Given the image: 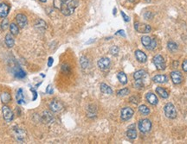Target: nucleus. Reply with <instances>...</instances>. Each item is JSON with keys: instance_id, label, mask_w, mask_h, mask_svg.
<instances>
[{"instance_id": "e433bc0d", "label": "nucleus", "mask_w": 187, "mask_h": 144, "mask_svg": "<svg viewBox=\"0 0 187 144\" xmlns=\"http://www.w3.org/2000/svg\"><path fill=\"white\" fill-rule=\"evenodd\" d=\"M156 46H157V42H156V41H155L154 39H152L151 44H150V46L147 48V49H149V50H152V49H154V48H156Z\"/></svg>"}, {"instance_id": "473e14b6", "label": "nucleus", "mask_w": 187, "mask_h": 144, "mask_svg": "<svg viewBox=\"0 0 187 144\" xmlns=\"http://www.w3.org/2000/svg\"><path fill=\"white\" fill-rule=\"evenodd\" d=\"M8 27H10L9 20L7 18H4L1 23V29H2V30H6L8 29Z\"/></svg>"}, {"instance_id": "a18cd8bd", "label": "nucleus", "mask_w": 187, "mask_h": 144, "mask_svg": "<svg viewBox=\"0 0 187 144\" xmlns=\"http://www.w3.org/2000/svg\"><path fill=\"white\" fill-rule=\"evenodd\" d=\"M39 1H40V2H42V3H45L47 0H39Z\"/></svg>"}, {"instance_id": "ea45409f", "label": "nucleus", "mask_w": 187, "mask_h": 144, "mask_svg": "<svg viewBox=\"0 0 187 144\" xmlns=\"http://www.w3.org/2000/svg\"><path fill=\"white\" fill-rule=\"evenodd\" d=\"M144 16H145L146 19H151L152 17V14L151 13L150 11H147V13L144 14Z\"/></svg>"}, {"instance_id": "a19ab883", "label": "nucleus", "mask_w": 187, "mask_h": 144, "mask_svg": "<svg viewBox=\"0 0 187 144\" xmlns=\"http://www.w3.org/2000/svg\"><path fill=\"white\" fill-rule=\"evenodd\" d=\"M121 16H123V18H124V20L126 21V22H129L130 21V19H129V17L126 15V14L124 13L123 11H121Z\"/></svg>"}, {"instance_id": "4468645a", "label": "nucleus", "mask_w": 187, "mask_h": 144, "mask_svg": "<svg viewBox=\"0 0 187 144\" xmlns=\"http://www.w3.org/2000/svg\"><path fill=\"white\" fill-rule=\"evenodd\" d=\"M146 99H147V102L152 105H156L158 104V102H159L158 98L156 97V95L152 93V92L147 93L146 95Z\"/></svg>"}, {"instance_id": "2f4dec72", "label": "nucleus", "mask_w": 187, "mask_h": 144, "mask_svg": "<svg viewBox=\"0 0 187 144\" xmlns=\"http://www.w3.org/2000/svg\"><path fill=\"white\" fill-rule=\"evenodd\" d=\"M134 86L136 88L138 89H141L144 87V82L142 79H135V83H134Z\"/></svg>"}, {"instance_id": "1a4fd4ad", "label": "nucleus", "mask_w": 187, "mask_h": 144, "mask_svg": "<svg viewBox=\"0 0 187 144\" xmlns=\"http://www.w3.org/2000/svg\"><path fill=\"white\" fill-rule=\"evenodd\" d=\"M50 110L52 112H59V111H61L63 110V105L59 100L53 99L50 102Z\"/></svg>"}, {"instance_id": "72a5a7b5", "label": "nucleus", "mask_w": 187, "mask_h": 144, "mask_svg": "<svg viewBox=\"0 0 187 144\" xmlns=\"http://www.w3.org/2000/svg\"><path fill=\"white\" fill-rule=\"evenodd\" d=\"M63 3V0H54L53 1L54 7H55L56 10L60 11V10H61V7H62Z\"/></svg>"}, {"instance_id": "412c9836", "label": "nucleus", "mask_w": 187, "mask_h": 144, "mask_svg": "<svg viewBox=\"0 0 187 144\" xmlns=\"http://www.w3.org/2000/svg\"><path fill=\"white\" fill-rule=\"evenodd\" d=\"M17 101L19 105L24 104V98L23 89H18V91L17 92Z\"/></svg>"}, {"instance_id": "58836bf2", "label": "nucleus", "mask_w": 187, "mask_h": 144, "mask_svg": "<svg viewBox=\"0 0 187 144\" xmlns=\"http://www.w3.org/2000/svg\"><path fill=\"white\" fill-rule=\"evenodd\" d=\"M182 69H183L184 72H186L187 73V60L183 61V63H182Z\"/></svg>"}, {"instance_id": "393cba45", "label": "nucleus", "mask_w": 187, "mask_h": 144, "mask_svg": "<svg viewBox=\"0 0 187 144\" xmlns=\"http://www.w3.org/2000/svg\"><path fill=\"white\" fill-rule=\"evenodd\" d=\"M15 76L18 79H24L26 76V73L22 68L19 67L15 71Z\"/></svg>"}, {"instance_id": "ddd939ff", "label": "nucleus", "mask_w": 187, "mask_h": 144, "mask_svg": "<svg viewBox=\"0 0 187 144\" xmlns=\"http://www.w3.org/2000/svg\"><path fill=\"white\" fill-rule=\"evenodd\" d=\"M171 79L175 85H178L183 81V76L178 71H174L171 73Z\"/></svg>"}, {"instance_id": "a211bd4d", "label": "nucleus", "mask_w": 187, "mask_h": 144, "mask_svg": "<svg viewBox=\"0 0 187 144\" xmlns=\"http://www.w3.org/2000/svg\"><path fill=\"white\" fill-rule=\"evenodd\" d=\"M101 91L102 93L104 94H107V95H111L113 94V90L111 89L110 86H108L107 84L105 83H102L101 84Z\"/></svg>"}, {"instance_id": "f704fd0d", "label": "nucleus", "mask_w": 187, "mask_h": 144, "mask_svg": "<svg viewBox=\"0 0 187 144\" xmlns=\"http://www.w3.org/2000/svg\"><path fill=\"white\" fill-rule=\"evenodd\" d=\"M62 72L63 73H65V74H69L71 73V68H70L69 65L63 64V65L62 66Z\"/></svg>"}, {"instance_id": "bb28decb", "label": "nucleus", "mask_w": 187, "mask_h": 144, "mask_svg": "<svg viewBox=\"0 0 187 144\" xmlns=\"http://www.w3.org/2000/svg\"><path fill=\"white\" fill-rule=\"evenodd\" d=\"M10 31H11L12 35L17 36L19 33V28H18V26L16 24L12 23V24H10Z\"/></svg>"}, {"instance_id": "f03ea898", "label": "nucleus", "mask_w": 187, "mask_h": 144, "mask_svg": "<svg viewBox=\"0 0 187 144\" xmlns=\"http://www.w3.org/2000/svg\"><path fill=\"white\" fill-rule=\"evenodd\" d=\"M164 111H165V115L170 119H174L177 117V111L176 109L174 107V105L171 103H168L165 105L164 107Z\"/></svg>"}, {"instance_id": "6e6552de", "label": "nucleus", "mask_w": 187, "mask_h": 144, "mask_svg": "<svg viewBox=\"0 0 187 144\" xmlns=\"http://www.w3.org/2000/svg\"><path fill=\"white\" fill-rule=\"evenodd\" d=\"M110 65H111V61L110 60L107 58V57H103V58H101L99 61H98V66L101 70L102 71H106L107 70L109 67H110Z\"/></svg>"}, {"instance_id": "5701e85b", "label": "nucleus", "mask_w": 187, "mask_h": 144, "mask_svg": "<svg viewBox=\"0 0 187 144\" xmlns=\"http://www.w3.org/2000/svg\"><path fill=\"white\" fill-rule=\"evenodd\" d=\"M156 92L160 96L161 98H167L169 97L168 92L165 89L162 88V87H157L156 88Z\"/></svg>"}, {"instance_id": "cd10ccee", "label": "nucleus", "mask_w": 187, "mask_h": 144, "mask_svg": "<svg viewBox=\"0 0 187 144\" xmlns=\"http://www.w3.org/2000/svg\"><path fill=\"white\" fill-rule=\"evenodd\" d=\"M80 64L82 69H86L88 66V60L86 56H81L80 59Z\"/></svg>"}, {"instance_id": "c85d7f7f", "label": "nucleus", "mask_w": 187, "mask_h": 144, "mask_svg": "<svg viewBox=\"0 0 187 144\" xmlns=\"http://www.w3.org/2000/svg\"><path fill=\"white\" fill-rule=\"evenodd\" d=\"M139 111L142 114V115H145V116H147L148 115L149 113H150V110H149V108L147 107V105H140V107H139Z\"/></svg>"}, {"instance_id": "7c9ffc66", "label": "nucleus", "mask_w": 187, "mask_h": 144, "mask_svg": "<svg viewBox=\"0 0 187 144\" xmlns=\"http://www.w3.org/2000/svg\"><path fill=\"white\" fill-rule=\"evenodd\" d=\"M167 48H168V49L171 52H175L178 49V45L175 42H173V41H169L167 43Z\"/></svg>"}, {"instance_id": "20e7f679", "label": "nucleus", "mask_w": 187, "mask_h": 144, "mask_svg": "<svg viewBox=\"0 0 187 144\" xmlns=\"http://www.w3.org/2000/svg\"><path fill=\"white\" fill-rule=\"evenodd\" d=\"M152 61H153V64L155 65L156 68H157L158 70H165V67H166L165 61L164 58H163L161 55H160V54L155 55V56L153 57Z\"/></svg>"}, {"instance_id": "9d476101", "label": "nucleus", "mask_w": 187, "mask_h": 144, "mask_svg": "<svg viewBox=\"0 0 187 144\" xmlns=\"http://www.w3.org/2000/svg\"><path fill=\"white\" fill-rule=\"evenodd\" d=\"M42 121L44 123H51L54 121L53 113L50 110H44L42 114Z\"/></svg>"}, {"instance_id": "c756f323", "label": "nucleus", "mask_w": 187, "mask_h": 144, "mask_svg": "<svg viewBox=\"0 0 187 144\" xmlns=\"http://www.w3.org/2000/svg\"><path fill=\"white\" fill-rule=\"evenodd\" d=\"M151 41H152V39H151L149 36H142V38H141V43H142L143 46H145L147 48L150 46Z\"/></svg>"}, {"instance_id": "b1692460", "label": "nucleus", "mask_w": 187, "mask_h": 144, "mask_svg": "<svg viewBox=\"0 0 187 144\" xmlns=\"http://www.w3.org/2000/svg\"><path fill=\"white\" fill-rule=\"evenodd\" d=\"M117 78H118L119 81H120L122 85H126V84L127 83V77L126 73H123V72H120V73L117 74Z\"/></svg>"}, {"instance_id": "4c0bfd02", "label": "nucleus", "mask_w": 187, "mask_h": 144, "mask_svg": "<svg viewBox=\"0 0 187 144\" xmlns=\"http://www.w3.org/2000/svg\"><path fill=\"white\" fill-rule=\"evenodd\" d=\"M110 51H111V53H112V54L116 55V54H118V53H119V48H118L116 46H114V47L111 48Z\"/></svg>"}, {"instance_id": "9b49d317", "label": "nucleus", "mask_w": 187, "mask_h": 144, "mask_svg": "<svg viewBox=\"0 0 187 144\" xmlns=\"http://www.w3.org/2000/svg\"><path fill=\"white\" fill-rule=\"evenodd\" d=\"M16 21L20 28H24L28 24V19L27 16L24 14H17L16 16Z\"/></svg>"}, {"instance_id": "37998d69", "label": "nucleus", "mask_w": 187, "mask_h": 144, "mask_svg": "<svg viewBox=\"0 0 187 144\" xmlns=\"http://www.w3.org/2000/svg\"><path fill=\"white\" fill-rule=\"evenodd\" d=\"M46 92H47V93H50V94H52V93H53V89H52L51 86H49L47 87Z\"/></svg>"}, {"instance_id": "423d86ee", "label": "nucleus", "mask_w": 187, "mask_h": 144, "mask_svg": "<svg viewBox=\"0 0 187 144\" xmlns=\"http://www.w3.org/2000/svg\"><path fill=\"white\" fill-rule=\"evenodd\" d=\"M2 112H3V117H4V119L5 120V122L11 123V122L13 120V112L12 111V110H11L8 106L4 105L3 108H2Z\"/></svg>"}, {"instance_id": "f3484780", "label": "nucleus", "mask_w": 187, "mask_h": 144, "mask_svg": "<svg viewBox=\"0 0 187 144\" xmlns=\"http://www.w3.org/2000/svg\"><path fill=\"white\" fill-rule=\"evenodd\" d=\"M152 80L155 82V83H159V84H164V83H166L168 81V78L166 75H164V74H158L156 76L153 77Z\"/></svg>"}, {"instance_id": "79ce46f5", "label": "nucleus", "mask_w": 187, "mask_h": 144, "mask_svg": "<svg viewBox=\"0 0 187 144\" xmlns=\"http://www.w3.org/2000/svg\"><path fill=\"white\" fill-rule=\"evenodd\" d=\"M53 61H54L53 58H52V57H50V58H49V61H48V66H49V67H50V66H52V64H53Z\"/></svg>"}, {"instance_id": "2eb2a0df", "label": "nucleus", "mask_w": 187, "mask_h": 144, "mask_svg": "<svg viewBox=\"0 0 187 144\" xmlns=\"http://www.w3.org/2000/svg\"><path fill=\"white\" fill-rule=\"evenodd\" d=\"M135 57L138 60V61L141 62V63H145L147 61V54L141 50H136L135 51Z\"/></svg>"}, {"instance_id": "7ed1b4c3", "label": "nucleus", "mask_w": 187, "mask_h": 144, "mask_svg": "<svg viewBox=\"0 0 187 144\" xmlns=\"http://www.w3.org/2000/svg\"><path fill=\"white\" fill-rule=\"evenodd\" d=\"M152 128V123L149 119H142L139 122V129L140 132L146 134L151 130Z\"/></svg>"}, {"instance_id": "6ab92c4d", "label": "nucleus", "mask_w": 187, "mask_h": 144, "mask_svg": "<svg viewBox=\"0 0 187 144\" xmlns=\"http://www.w3.org/2000/svg\"><path fill=\"white\" fill-rule=\"evenodd\" d=\"M35 27L37 29H38L39 30H45L47 29V24L42 19H37V22H36Z\"/></svg>"}, {"instance_id": "39448f33", "label": "nucleus", "mask_w": 187, "mask_h": 144, "mask_svg": "<svg viewBox=\"0 0 187 144\" xmlns=\"http://www.w3.org/2000/svg\"><path fill=\"white\" fill-rule=\"evenodd\" d=\"M134 29H136L137 32L142 33V34H147L150 33L152 30V28L150 25L146 24H141V23H135L134 24Z\"/></svg>"}, {"instance_id": "4be33fe9", "label": "nucleus", "mask_w": 187, "mask_h": 144, "mask_svg": "<svg viewBox=\"0 0 187 144\" xmlns=\"http://www.w3.org/2000/svg\"><path fill=\"white\" fill-rule=\"evenodd\" d=\"M1 100L4 104H8L12 100V96L8 92H3L1 94Z\"/></svg>"}, {"instance_id": "c03bdc74", "label": "nucleus", "mask_w": 187, "mask_h": 144, "mask_svg": "<svg viewBox=\"0 0 187 144\" xmlns=\"http://www.w3.org/2000/svg\"><path fill=\"white\" fill-rule=\"evenodd\" d=\"M116 35H120V36H126V35H125V33H124V30H119V31H117L116 32Z\"/></svg>"}, {"instance_id": "f257e3e1", "label": "nucleus", "mask_w": 187, "mask_h": 144, "mask_svg": "<svg viewBox=\"0 0 187 144\" xmlns=\"http://www.w3.org/2000/svg\"><path fill=\"white\" fill-rule=\"evenodd\" d=\"M77 6H78V0H63L60 11L64 16H68L74 13Z\"/></svg>"}, {"instance_id": "c9c22d12", "label": "nucleus", "mask_w": 187, "mask_h": 144, "mask_svg": "<svg viewBox=\"0 0 187 144\" xmlns=\"http://www.w3.org/2000/svg\"><path fill=\"white\" fill-rule=\"evenodd\" d=\"M129 94V90L127 88H124V89H121L120 91L117 92V95L120 96V97H123V96H126Z\"/></svg>"}, {"instance_id": "0eeeda50", "label": "nucleus", "mask_w": 187, "mask_h": 144, "mask_svg": "<svg viewBox=\"0 0 187 144\" xmlns=\"http://www.w3.org/2000/svg\"><path fill=\"white\" fill-rule=\"evenodd\" d=\"M134 110L130 107H125L121 110V113H120V117L121 119L124 121H127L130 118H132V117L134 116Z\"/></svg>"}, {"instance_id": "aec40b11", "label": "nucleus", "mask_w": 187, "mask_h": 144, "mask_svg": "<svg viewBox=\"0 0 187 144\" xmlns=\"http://www.w3.org/2000/svg\"><path fill=\"white\" fill-rule=\"evenodd\" d=\"M147 76V72L145 70H139L137 72H135L134 74V79H144Z\"/></svg>"}, {"instance_id": "a878e982", "label": "nucleus", "mask_w": 187, "mask_h": 144, "mask_svg": "<svg viewBox=\"0 0 187 144\" xmlns=\"http://www.w3.org/2000/svg\"><path fill=\"white\" fill-rule=\"evenodd\" d=\"M127 136L131 139V140H134L137 137V131L134 129H129L127 131Z\"/></svg>"}, {"instance_id": "f8f14e48", "label": "nucleus", "mask_w": 187, "mask_h": 144, "mask_svg": "<svg viewBox=\"0 0 187 144\" xmlns=\"http://www.w3.org/2000/svg\"><path fill=\"white\" fill-rule=\"evenodd\" d=\"M10 5L6 3H1L0 4V17L5 18L10 11Z\"/></svg>"}, {"instance_id": "dca6fc26", "label": "nucleus", "mask_w": 187, "mask_h": 144, "mask_svg": "<svg viewBox=\"0 0 187 144\" xmlns=\"http://www.w3.org/2000/svg\"><path fill=\"white\" fill-rule=\"evenodd\" d=\"M4 41H5L6 46H7L9 48H13L14 45H15V40H14L13 36H12V34H7V35L5 36V40H4Z\"/></svg>"}]
</instances>
